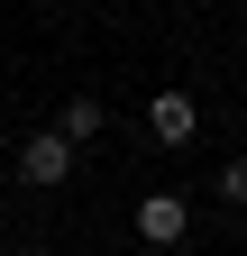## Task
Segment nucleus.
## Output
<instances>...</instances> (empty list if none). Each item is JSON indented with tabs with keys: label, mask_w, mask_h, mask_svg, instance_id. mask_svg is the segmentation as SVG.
I'll return each instance as SVG.
<instances>
[{
	"label": "nucleus",
	"mask_w": 247,
	"mask_h": 256,
	"mask_svg": "<svg viewBox=\"0 0 247 256\" xmlns=\"http://www.w3.org/2000/svg\"><path fill=\"white\" fill-rule=\"evenodd\" d=\"M220 202H247V156H229V165H220Z\"/></svg>",
	"instance_id": "obj_5"
},
{
	"label": "nucleus",
	"mask_w": 247,
	"mask_h": 256,
	"mask_svg": "<svg viewBox=\"0 0 247 256\" xmlns=\"http://www.w3.org/2000/svg\"><path fill=\"white\" fill-rule=\"evenodd\" d=\"M146 128H156L165 146H192V128H202V101H192V92H156V101H146Z\"/></svg>",
	"instance_id": "obj_3"
},
{
	"label": "nucleus",
	"mask_w": 247,
	"mask_h": 256,
	"mask_svg": "<svg viewBox=\"0 0 247 256\" xmlns=\"http://www.w3.org/2000/svg\"><path fill=\"white\" fill-rule=\"evenodd\" d=\"M101 128H110V110H101V101H64V110H55V138H74V146H92Z\"/></svg>",
	"instance_id": "obj_4"
},
{
	"label": "nucleus",
	"mask_w": 247,
	"mask_h": 256,
	"mask_svg": "<svg viewBox=\"0 0 247 256\" xmlns=\"http://www.w3.org/2000/svg\"><path fill=\"white\" fill-rule=\"evenodd\" d=\"M18 183H37V192L74 183V138H55V128H37V138L18 146Z\"/></svg>",
	"instance_id": "obj_1"
},
{
	"label": "nucleus",
	"mask_w": 247,
	"mask_h": 256,
	"mask_svg": "<svg viewBox=\"0 0 247 256\" xmlns=\"http://www.w3.org/2000/svg\"><path fill=\"white\" fill-rule=\"evenodd\" d=\"M183 229H192V202L183 192H138V238L146 247H183Z\"/></svg>",
	"instance_id": "obj_2"
}]
</instances>
